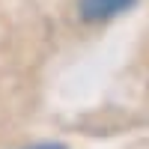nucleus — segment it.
<instances>
[{
  "instance_id": "f257e3e1",
  "label": "nucleus",
  "mask_w": 149,
  "mask_h": 149,
  "mask_svg": "<svg viewBox=\"0 0 149 149\" xmlns=\"http://www.w3.org/2000/svg\"><path fill=\"white\" fill-rule=\"evenodd\" d=\"M134 0H81V15L90 18V21H107L125 12Z\"/></svg>"
},
{
  "instance_id": "f03ea898",
  "label": "nucleus",
  "mask_w": 149,
  "mask_h": 149,
  "mask_svg": "<svg viewBox=\"0 0 149 149\" xmlns=\"http://www.w3.org/2000/svg\"><path fill=\"white\" fill-rule=\"evenodd\" d=\"M30 149H66V146H60V143H42V146H30Z\"/></svg>"
}]
</instances>
